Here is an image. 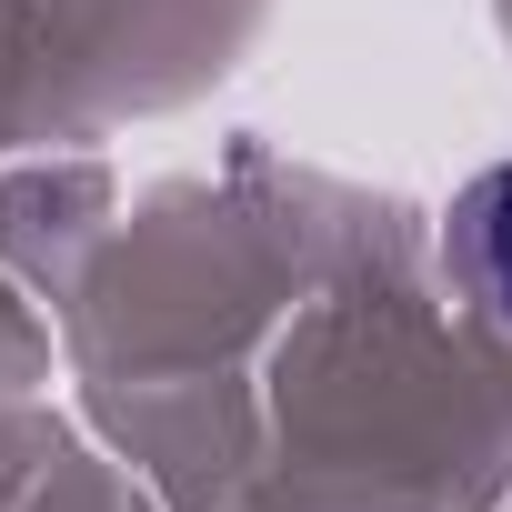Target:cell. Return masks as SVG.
<instances>
[{"label":"cell","mask_w":512,"mask_h":512,"mask_svg":"<svg viewBox=\"0 0 512 512\" xmlns=\"http://www.w3.org/2000/svg\"><path fill=\"white\" fill-rule=\"evenodd\" d=\"M462 262H472V282L502 302V322H512V161L502 171H482L472 191H462Z\"/></svg>","instance_id":"6da1fadb"}]
</instances>
